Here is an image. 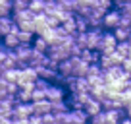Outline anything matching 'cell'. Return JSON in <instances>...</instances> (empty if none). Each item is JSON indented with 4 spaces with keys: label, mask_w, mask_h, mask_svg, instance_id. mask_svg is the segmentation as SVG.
<instances>
[{
    "label": "cell",
    "mask_w": 131,
    "mask_h": 124,
    "mask_svg": "<svg viewBox=\"0 0 131 124\" xmlns=\"http://www.w3.org/2000/svg\"><path fill=\"white\" fill-rule=\"evenodd\" d=\"M66 111H68V103H66V99L50 101V112L58 114V112H66Z\"/></svg>",
    "instance_id": "7c38bea8"
},
{
    "label": "cell",
    "mask_w": 131,
    "mask_h": 124,
    "mask_svg": "<svg viewBox=\"0 0 131 124\" xmlns=\"http://www.w3.org/2000/svg\"><path fill=\"white\" fill-rule=\"evenodd\" d=\"M100 74H102V68L98 66V62H91L89 66H87V72H85L87 78H93V76H100Z\"/></svg>",
    "instance_id": "2e32d148"
},
{
    "label": "cell",
    "mask_w": 131,
    "mask_h": 124,
    "mask_svg": "<svg viewBox=\"0 0 131 124\" xmlns=\"http://www.w3.org/2000/svg\"><path fill=\"white\" fill-rule=\"evenodd\" d=\"M17 89H19V85H17L16 82H8L6 83V93H8V95H16Z\"/></svg>",
    "instance_id": "4316f807"
},
{
    "label": "cell",
    "mask_w": 131,
    "mask_h": 124,
    "mask_svg": "<svg viewBox=\"0 0 131 124\" xmlns=\"http://www.w3.org/2000/svg\"><path fill=\"white\" fill-rule=\"evenodd\" d=\"M45 97L48 101H58V99H64L66 97V89L60 85V83H48V87L45 89Z\"/></svg>",
    "instance_id": "277c9868"
},
{
    "label": "cell",
    "mask_w": 131,
    "mask_h": 124,
    "mask_svg": "<svg viewBox=\"0 0 131 124\" xmlns=\"http://www.w3.org/2000/svg\"><path fill=\"white\" fill-rule=\"evenodd\" d=\"M54 14H56L58 21H60V23H64V21L71 20L75 12H71V10H66V8H62V6H60V8H58V10H56V12H54Z\"/></svg>",
    "instance_id": "5bb4252c"
},
{
    "label": "cell",
    "mask_w": 131,
    "mask_h": 124,
    "mask_svg": "<svg viewBox=\"0 0 131 124\" xmlns=\"http://www.w3.org/2000/svg\"><path fill=\"white\" fill-rule=\"evenodd\" d=\"M19 74H21V70H19V68H8V70H6L2 76L6 78V82H17Z\"/></svg>",
    "instance_id": "e0dca14e"
},
{
    "label": "cell",
    "mask_w": 131,
    "mask_h": 124,
    "mask_svg": "<svg viewBox=\"0 0 131 124\" xmlns=\"http://www.w3.org/2000/svg\"><path fill=\"white\" fill-rule=\"evenodd\" d=\"M0 41H2V35H0Z\"/></svg>",
    "instance_id": "836d02e7"
},
{
    "label": "cell",
    "mask_w": 131,
    "mask_h": 124,
    "mask_svg": "<svg viewBox=\"0 0 131 124\" xmlns=\"http://www.w3.org/2000/svg\"><path fill=\"white\" fill-rule=\"evenodd\" d=\"M122 68L125 72H129L131 74V56H123V60H122Z\"/></svg>",
    "instance_id": "83f0119b"
},
{
    "label": "cell",
    "mask_w": 131,
    "mask_h": 124,
    "mask_svg": "<svg viewBox=\"0 0 131 124\" xmlns=\"http://www.w3.org/2000/svg\"><path fill=\"white\" fill-rule=\"evenodd\" d=\"M56 74H58V70H52V68H48V66H39L37 68V76H39V78L48 79V82H54Z\"/></svg>",
    "instance_id": "9c48e42d"
},
{
    "label": "cell",
    "mask_w": 131,
    "mask_h": 124,
    "mask_svg": "<svg viewBox=\"0 0 131 124\" xmlns=\"http://www.w3.org/2000/svg\"><path fill=\"white\" fill-rule=\"evenodd\" d=\"M16 35H17V39H19V43H31V41H33V33L23 31V29H19Z\"/></svg>",
    "instance_id": "7402d4cb"
},
{
    "label": "cell",
    "mask_w": 131,
    "mask_h": 124,
    "mask_svg": "<svg viewBox=\"0 0 131 124\" xmlns=\"http://www.w3.org/2000/svg\"><path fill=\"white\" fill-rule=\"evenodd\" d=\"M102 27H89L87 29V49L96 50L100 45V39H102Z\"/></svg>",
    "instance_id": "3957f363"
},
{
    "label": "cell",
    "mask_w": 131,
    "mask_h": 124,
    "mask_svg": "<svg viewBox=\"0 0 131 124\" xmlns=\"http://www.w3.org/2000/svg\"><path fill=\"white\" fill-rule=\"evenodd\" d=\"M31 47L35 50H39V52H46V50H48V41H46L45 37H41V35H37V37L31 41Z\"/></svg>",
    "instance_id": "30bf717a"
},
{
    "label": "cell",
    "mask_w": 131,
    "mask_h": 124,
    "mask_svg": "<svg viewBox=\"0 0 131 124\" xmlns=\"http://www.w3.org/2000/svg\"><path fill=\"white\" fill-rule=\"evenodd\" d=\"M112 2H114V0H98V6H102V8H112Z\"/></svg>",
    "instance_id": "f546056e"
},
{
    "label": "cell",
    "mask_w": 131,
    "mask_h": 124,
    "mask_svg": "<svg viewBox=\"0 0 131 124\" xmlns=\"http://www.w3.org/2000/svg\"><path fill=\"white\" fill-rule=\"evenodd\" d=\"M58 8H60V4H58L56 0H45V10H42V12L45 14H54Z\"/></svg>",
    "instance_id": "d6986e66"
},
{
    "label": "cell",
    "mask_w": 131,
    "mask_h": 124,
    "mask_svg": "<svg viewBox=\"0 0 131 124\" xmlns=\"http://www.w3.org/2000/svg\"><path fill=\"white\" fill-rule=\"evenodd\" d=\"M73 21H75V29H77V31H87V29H89L87 17L81 16V14H73Z\"/></svg>",
    "instance_id": "9a60e30c"
},
{
    "label": "cell",
    "mask_w": 131,
    "mask_h": 124,
    "mask_svg": "<svg viewBox=\"0 0 131 124\" xmlns=\"http://www.w3.org/2000/svg\"><path fill=\"white\" fill-rule=\"evenodd\" d=\"M45 21H46V25L48 27H56V25H60V21H58V17H56V14H45Z\"/></svg>",
    "instance_id": "484cf974"
},
{
    "label": "cell",
    "mask_w": 131,
    "mask_h": 124,
    "mask_svg": "<svg viewBox=\"0 0 131 124\" xmlns=\"http://www.w3.org/2000/svg\"><path fill=\"white\" fill-rule=\"evenodd\" d=\"M10 14H12V6L0 4V16H10Z\"/></svg>",
    "instance_id": "f1b7e54d"
},
{
    "label": "cell",
    "mask_w": 131,
    "mask_h": 124,
    "mask_svg": "<svg viewBox=\"0 0 131 124\" xmlns=\"http://www.w3.org/2000/svg\"><path fill=\"white\" fill-rule=\"evenodd\" d=\"M118 23H119V10H116V8H108V10H106V14H104V17H102V27H106V29H114Z\"/></svg>",
    "instance_id": "5b68a950"
},
{
    "label": "cell",
    "mask_w": 131,
    "mask_h": 124,
    "mask_svg": "<svg viewBox=\"0 0 131 124\" xmlns=\"http://www.w3.org/2000/svg\"><path fill=\"white\" fill-rule=\"evenodd\" d=\"M127 41H129V43H131V31H129V39H127Z\"/></svg>",
    "instance_id": "d6a6232c"
},
{
    "label": "cell",
    "mask_w": 131,
    "mask_h": 124,
    "mask_svg": "<svg viewBox=\"0 0 131 124\" xmlns=\"http://www.w3.org/2000/svg\"><path fill=\"white\" fill-rule=\"evenodd\" d=\"M33 112L31 101H17L12 109V120L14 122H25L27 124V116Z\"/></svg>",
    "instance_id": "6da1fadb"
},
{
    "label": "cell",
    "mask_w": 131,
    "mask_h": 124,
    "mask_svg": "<svg viewBox=\"0 0 131 124\" xmlns=\"http://www.w3.org/2000/svg\"><path fill=\"white\" fill-rule=\"evenodd\" d=\"M89 120H91V122H94V124H106V116H104V111H98L96 114L89 116Z\"/></svg>",
    "instance_id": "603a6c76"
},
{
    "label": "cell",
    "mask_w": 131,
    "mask_h": 124,
    "mask_svg": "<svg viewBox=\"0 0 131 124\" xmlns=\"http://www.w3.org/2000/svg\"><path fill=\"white\" fill-rule=\"evenodd\" d=\"M112 33H114V37H116V41H127L129 39V31H131V27H123V25H116L114 29H110Z\"/></svg>",
    "instance_id": "ba28073f"
},
{
    "label": "cell",
    "mask_w": 131,
    "mask_h": 124,
    "mask_svg": "<svg viewBox=\"0 0 131 124\" xmlns=\"http://www.w3.org/2000/svg\"><path fill=\"white\" fill-rule=\"evenodd\" d=\"M29 4V0H12V12L16 10H25Z\"/></svg>",
    "instance_id": "d4e9b609"
},
{
    "label": "cell",
    "mask_w": 131,
    "mask_h": 124,
    "mask_svg": "<svg viewBox=\"0 0 131 124\" xmlns=\"http://www.w3.org/2000/svg\"><path fill=\"white\" fill-rule=\"evenodd\" d=\"M31 109L35 114H45V112H50V101L48 99H41V101H31Z\"/></svg>",
    "instance_id": "8992f818"
},
{
    "label": "cell",
    "mask_w": 131,
    "mask_h": 124,
    "mask_svg": "<svg viewBox=\"0 0 131 124\" xmlns=\"http://www.w3.org/2000/svg\"><path fill=\"white\" fill-rule=\"evenodd\" d=\"M116 37H114V33L112 31H104L102 33V39H100V45H98V52H102V54H110L112 50L116 49Z\"/></svg>",
    "instance_id": "7a4b0ae2"
},
{
    "label": "cell",
    "mask_w": 131,
    "mask_h": 124,
    "mask_svg": "<svg viewBox=\"0 0 131 124\" xmlns=\"http://www.w3.org/2000/svg\"><path fill=\"white\" fill-rule=\"evenodd\" d=\"M16 99H17V101H31V91L19 87V89H17V93H16Z\"/></svg>",
    "instance_id": "44dd1931"
},
{
    "label": "cell",
    "mask_w": 131,
    "mask_h": 124,
    "mask_svg": "<svg viewBox=\"0 0 131 124\" xmlns=\"http://www.w3.org/2000/svg\"><path fill=\"white\" fill-rule=\"evenodd\" d=\"M83 111L87 112V116L96 114L98 111H102V109H100V101H96V99H93V97H91L89 101H85V103H83Z\"/></svg>",
    "instance_id": "52a82bcc"
},
{
    "label": "cell",
    "mask_w": 131,
    "mask_h": 124,
    "mask_svg": "<svg viewBox=\"0 0 131 124\" xmlns=\"http://www.w3.org/2000/svg\"><path fill=\"white\" fill-rule=\"evenodd\" d=\"M0 4H8V6H12V0H0Z\"/></svg>",
    "instance_id": "4dcf8cb0"
},
{
    "label": "cell",
    "mask_w": 131,
    "mask_h": 124,
    "mask_svg": "<svg viewBox=\"0 0 131 124\" xmlns=\"http://www.w3.org/2000/svg\"><path fill=\"white\" fill-rule=\"evenodd\" d=\"M27 8L31 10V12H42L45 10V0H29V4H27Z\"/></svg>",
    "instance_id": "ac0fdd59"
},
{
    "label": "cell",
    "mask_w": 131,
    "mask_h": 124,
    "mask_svg": "<svg viewBox=\"0 0 131 124\" xmlns=\"http://www.w3.org/2000/svg\"><path fill=\"white\" fill-rule=\"evenodd\" d=\"M2 45L4 47H8V49H14V47H17V43H19V39H17V35L16 33H12V31H10V33H6V35H2Z\"/></svg>",
    "instance_id": "8fae6325"
},
{
    "label": "cell",
    "mask_w": 131,
    "mask_h": 124,
    "mask_svg": "<svg viewBox=\"0 0 131 124\" xmlns=\"http://www.w3.org/2000/svg\"><path fill=\"white\" fill-rule=\"evenodd\" d=\"M41 99H46V97H45V89L33 87V91H31V101H41Z\"/></svg>",
    "instance_id": "cb8c5ba5"
},
{
    "label": "cell",
    "mask_w": 131,
    "mask_h": 124,
    "mask_svg": "<svg viewBox=\"0 0 131 124\" xmlns=\"http://www.w3.org/2000/svg\"><path fill=\"white\" fill-rule=\"evenodd\" d=\"M12 23H14L12 16H0V35L10 33V27H12Z\"/></svg>",
    "instance_id": "4fadbf2b"
},
{
    "label": "cell",
    "mask_w": 131,
    "mask_h": 124,
    "mask_svg": "<svg viewBox=\"0 0 131 124\" xmlns=\"http://www.w3.org/2000/svg\"><path fill=\"white\" fill-rule=\"evenodd\" d=\"M127 56H131V45H129V52H127Z\"/></svg>",
    "instance_id": "1f68e13d"
},
{
    "label": "cell",
    "mask_w": 131,
    "mask_h": 124,
    "mask_svg": "<svg viewBox=\"0 0 131 124\" xmlns=\"http://www.w3.org/2000/svg\"><path fill=\"white\" fill-rule=\"evenodd\" d=\"M129 41H118L116 43V50H118L122 56H127V52H129Z\"/></svg>",
    "instance_id": "ffe728a7"
}]
</instances>
